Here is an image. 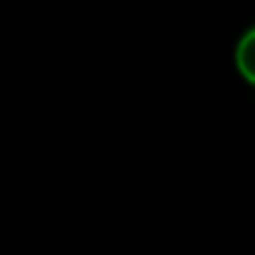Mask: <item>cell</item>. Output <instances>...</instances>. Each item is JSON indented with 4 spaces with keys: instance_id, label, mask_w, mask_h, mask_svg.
Masks as SVG:
<instances>
[{
    "instance_id": "cell-1",
    "label": "cell",
    "mask_w": 255,
    "mask_h": 255,
    "mask_svg": "<svg viewBox=\"0 0 255 255\" xmlns=\"http://www.w3.org/2000/svg\"><path fill=\"white\" fill-rule=\"evenodd\" d=\"M235 65L240 70V75L255 85V28H250L240 43H238V50H235Z\"/></svg>"
}]
</instances>
